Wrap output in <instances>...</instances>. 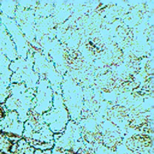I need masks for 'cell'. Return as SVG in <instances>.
Instances as JSON below:
<instances>
[{"label":"cell","instance_id":"cell-1","mask_svg":"<svg viewBox=\"0 0 154 154\" xmlns=\"http://www.w3.org/2000/svg\"><path fill=\"white\" fill-rule=\"evenodd\" d=\"M0 19L1 23L5 26L8 32L10 35L11 39L16 46V49L18 57L21 58L22 57L24 58L23 56V41L24 38H23L21 32H20L19 28L17 25L16 21L14 19L9 18L1 13Z\"/></svg>","mask_w":154,"mask_h":154},{"label":"cell","instance_id":"cell-4","mask_svg":"<svg viewBox=\"0 0 154 154\" xmlns=\"http://www.w3.org/2000/svg\"><path fill=\"white\" fill-rule=\"evenodd\" d=\"M0 54L5 55L10 61L18 58L16 46L5 26L0 23Z\"/></svg>","mask_w":154,"mask_h":154},{"label":"cell","instance_id":"cell-2","mask_svg":"<svg viewBox=\"0 0 154 154\" xmlns=\"http://www.w3.org/2000/svg\"><path fill=\"white\" fill-rule=\"evenodd\" d=\"M11 61L4 55L0 54V103H4L10 96L9 86L12 72L9 69Z\"/></svg>","mask_w":154,"mask_h":154},{"label":"cell","instance_id":"cell-8","mask_svg":"<svg viewBox=\"0 0 154 154\" xmlns=\"http://www.w3.org/2000/svg\"><path fill=\"white\" fill-rule=\"evenodd\" d=\"M7 111V109L5 108L4 103H0V121L4 118Z\"/></svg>","mask_w":154,"mask_h":154},{"label":"cell","instance_id":"cell-5","mask_svg":"<svg viewBox=\"0 0 154 154\" xmlns=\"http://www.w3.org/2000/svg\"><path fill=\"white\" fill-rule=\"evenodd\" d=\"M22 138V137L0 131V151L5 154H9L13 144Z\"/></svg>","mask_w":154,"mask_h":154},{"label":"cell","instance_id":"cell-6","mask_svg":"<svg viewBox=\"0 0 154 154\" xmlns=\"http://www.w3.org/2000/svg\"><path fill=\"white\" fill-rule=\"evenodd\" d=\"M34 151L35 149L22 138L13 144L9 154H34Z\"/></svg>","mask_w":154,"mask_h":154},{"label":"cell","instance_id":"cell-9","mask_svg":"<svg viewBox=\"0 0 154 154\" xmlns=\"http://www.w3.org/2000/svg\"><path fill=\"white\" fill-rule=\"evenodd\" d=\"M34 154H51V150H41L39 149H35Z\"/></svg>","mask_w":154,"mask_h":154},{"label":"cell","instance_id":"cell-3","mask_svg":"<svg viewBox=\"0 0 154 154\" xmlns=\"http://www.w3.org/2000/svg\"><path fill=\"white\" fill-rule=\"evenodd\" d=\"M19 115L15 111H7L4 118L0 121V131L22 137L23 122L19 120Z\"/></svg>","mask_w":154,"mask_h":154},{"label":"cell","instance_id":"cell-7","mask_svg":"<svg viewBox=\"0 0 154 154\" xmlns=\"http://www.w3.org/2000/svg\"><path fill=\"white\" fill-rule=\"evenodd\" d=\"M17 4L16 1H0V11L1 14L9 18L14 19Z\"/></svg>","mask_w":154,"mask_h":154},{"label":"cell","instance_id":"cell-11","mask_svg":"<svg viewBox=\"0 0 154 154\" xmlns=\"http://www.w3.org/2000/svg\"><path fill=\"white\" fill-rule=\"evenodd\" d=\"M1 11H0V15H1ZM1 23V19H0V23Z\"/></svg>","mask_w":154,"mask_h":154},{"label":"cell","instance_id":"cell-10","mask_svg":"<svg viewBox=\"0 0 154 154\" xmlns=\"http://www.w3.org/2000/svg\"><path fill=\"white\" fill-rule=\"evenodd\" d=\"M0 154H5V153H2V152H1L0 151Z\"/></svg>","mask_w":154,"mask_h":154}]
</instances>
